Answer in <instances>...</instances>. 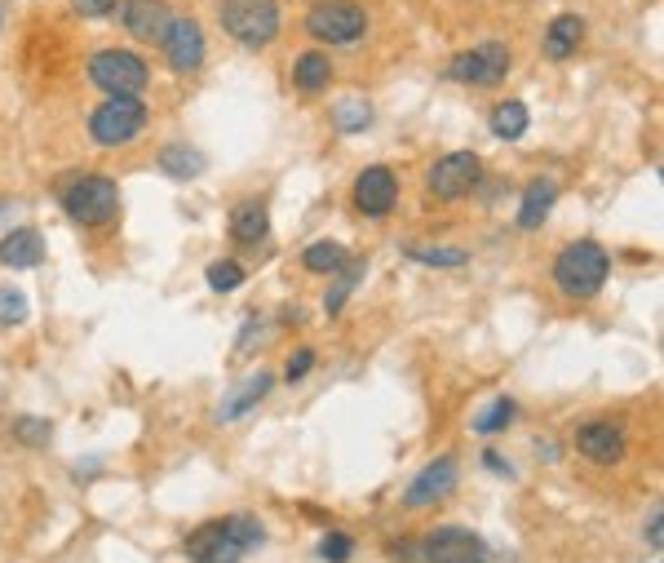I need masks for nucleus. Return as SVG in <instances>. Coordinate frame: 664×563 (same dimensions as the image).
<instances>
[{"instance_id": "1", "label": "nucleus", "mask_w": 664, "mask_h": 563, "mask_svg": "<svg viewBox=\"0 0 664 563\" xmlns=\"http://www.w3.org/2000/svg\"><path fill=\"white\" fill-rule=\"evenodd\" d=\"M607 271H612V258L598 239H576V245H567L554 258V284H558V293H567L576 302L594 297L607 284Z\"/></svg>"}, {"instance_id": "2", "label": "nucleus", "mask_w": 664, "mask_h": 563, "mask_svg": "<svg viewBox=\"0 0 664 563\" xmlns=\"http://www.w3.org/2000/svg\"><path fill=\"white\" fill-rule=\"evenodd\" d=\"M58 200H62L67 218L80 222V226H107L120 213V187L107 174H80V178H71L58 191Z\"/></svg>"}, {"instance_id": "3", "label": "nucleus", "mask_w": 664, "mask_h": 563, "mask_svg": "<svg viewBox=\"0 0 664 563\" xmlns=\"http://www.w3.org/2000/svg\"><path fill=\"white\" fill-rule=\"evenodd\" d=\"M217 19H222L226 36H235L244 49H262L280 36L275 0H217Z\"/></svg>"}, {"instance_id": "4", "label": "nucleus", "mask_w": 664, "mask_h": 563, "mask_svg": "<svg viewBox=\"0 0 664 563\" xmlns=\"http://www.w3.org/2000/svg\"><path fill=\"white\" fill-rule=\"evenodd\" d=\"M90 80L107 94V98H138L142 90H146V80H151V71H146V62L138 58V54H129V49H98L94 58H90Z\"/></svg>"}, {"instance_id": "5", "label": "nucleus", "mask_w": 664, "mask_h": 563, "mask_svg": "<svg viewBox=\"0 0 664 563\" xmlns=\"http://www.w3.org/2000/svg\"><path fill=\"white\" fill-rule=\"evenodd\" d=\"M510 75V49L501 40H483L465 54H456L448 62V80H456V85H474V90H487V85H501V80Z\"/></svg>"}, {"instance_id": "6", "label": "nucleus", "mask_w": 664, "mask_h": 563, "mask_svg": "<svg viewBox=\"0 0 664 563\" xmlns=\"http://www.w3.org/2000/svg\"><path fill=\"white\" fill-rule=\"evenodd\" d=\"M306 32L319 45H355L368 32V14L351 0H323L306 14Z\"/></svg>"}, {"instance_id": "7", "label": "nucleus", "mask_w": 664, "mask_h": 563, "mask_svg": "<svg viewBox=\"0 0 664 563\" xmlns=\"http://www.w3.org/2000/svg\"><path fill=\"white\" fill-rule=\"evenodd\" d=\"M142 125H146V103L142 98H107L90 116V133H94L98 146H124L129 138L142 133Z\"/></svg>"}, {"instance_id": "8", "label": "nucleus", "mask_w": 664, "mask_h": 563, "mask_svg": "<svg viewBox=\"0 0 664 563\" xmlns=\"http://www.w3.org/2000/svg\"><path fill=\"white\" fill-rule=\"evenodd\" d=\"M478 178H483V160L474 151H452L430 169L426 187H430L435 200H461V196H470L478 187Z\"/></svg>"}, {"instance_id": "9", "label": "nucleus", "mask_w": 664, "mask_h": 563, "mask_svg": "<svg viewBox=\"0 0 664 563\" xmlns=\"http://www.w3.org/2000/svg\"><path fill=\"white\" fill-rule=\"evenodd\" d=\"M422 559L426 563H487V541L470 528H435L422 541Z\"/></svg>"}, {"instance_id": "10", "label": "nucleus", "mask_w": 664, "mask_h": 563, "mask_svg": "<svg viewBox=\"0 0 664 563\" xmlns=\"http://www.w3.org/2000/svg\"><path fill=\"white\" fill-rule=\"evenodd\" d=\"M159 45H164V58H169V67L178 75H191L204 67V32L195 19H174Z\"/></svg>"}, {"instance_id": "11", "label": "nucleus", "mask_w": 664, "mask_h": 563, "mask_svg": "<svg viewBox=\"0 0 664 563\" xmlns=\"http://www.w3.org/2000/svg\"><path fill=\"white\" fill-rule=\"evenodd\" d=\"M394 200H399V178H394V169L368 165V169L355 178V209H359L364 218H386V213L394 209Z\"/></svg>"}, {"instance_id": "12", "label": "nucleus", "mask_w": 664, "mask_h": 563, "mask_svg": "<svg viewBox=\"0 0 664 563\" xmlns=\"http://www.w3.org/2000/svg\"><path fill=\"white\" fill-rule=\"evenodd\" d=\"M452 489H456V457H435V461L407 484V497H403V502H407L412 511H426V506L443 502Z\"/></svg>"}, {"instance_id": "13", "label": "nucleus", "mask_w": 664, "mask_h": 563, "mask_svg": "<svg viewBox=\"0 0 664 563\" xmlns=\"http://www.w3.org/2000/svg\"><path fill=\"white\" fill-rule=\"evenodd\" d=\"M576 448L598 466H616L625 457V426L620 422H585L576 431Z\"/></svg>"}, {"instance_id": "14", "label": "nucleus", "mask_w": 664, "mask_h": 563, "mask_svg": "<svg viewBox=\"0 0 664 563\" xmlns=\"http://www.w3.org/2000/svg\"><path fill=\"white\" fill-rule=\"evenodd\" d=\"M120 23L138 40H164L174 19L164 10V0H120Z\"/></svg>"}, {"instance_id": "15", "label": "nucleus", "mask_w": 664, "mask_h": 563, "mask_svg": "<svg viewBox=\"0 0 664 563\" xmlns=\"http://www.w3.org/2000/svg\"><path fill=\"white\" fill-rule=\"evenodd\" d=\"M187 554H191L195 563H239V559H244V550L230 541V532H226L222 519L195 528V532L187 537Z\"/></svg>"}, {"instance_id": "16", "label": "nucleus", "mask_w": 664, "mask_h": 563, "mask_svg": "<svg viewBox=\"0 0 664 563\" xmlns=\"http://www.w3.org/2000/svg\"><path fill=\"white\" fill-rule=\"evenodd\" d=\"M45 262V235L36 226H19L0 239V267L10 271H32Z\"/></svg>"}, {"instance_id": "17", "label": "nucleus", "mask_w": 664, "mask_h": 563, "mask_svg": "<svg viewBox=\"0 0 664 563\" xmlns=\"http://www.w3.org/2000/svg\"><path fill=\"white\" fill-rule=\"evenodd\" d=\"M204 169H209V155L195 151V146H187V142H169V146L159 151V174L174 178V183H191Z\"/></svg>"}, {"instance_id": "18", "label": "nucleus", "mask_w": 664, "mask_h": 563, "mask_svg": "<svg viewBox=\"0 0 664 563\" xmlns=\"http://www.w3.org/2000/svg\"><path fill=\"white\" fill-rule=\"evenodd\" d=\"M580 40H585V19L580 14H558L549 27H545V58L562 62L580 49Z\"/></svg>"}, {"instance_id": "19", "label": "nucleus", "mask_w": 664, "mask_h": 563, "mask_svg": "<svg viewBox=\"0 0 664 563\" xmlns=\"http://www.w3.org/2000/svg\"><path fill=\"white\" fill-rule=\"evenodd\" d=\"M271 386H275V377H271L266 368H262V373H253V377H248V382H244V386H239V390H235V395L226 399V404L217 409V422L226 426V422H235V418H244L248 409H258V404H262V399L271 395Z\"/></svg>"}, {"instance_id": "20", "label": "nucleus", "mask_w": 664, "mask_h": 563, "mask_svg": "<svg viewBox=\"0 0 664 563\" xmlns=\"http://www.w3.org/2000/svg\"><path fill=\"white\" fill-rule=\"evenodd\" d=\"M554 200H558V183H554V178H536V183L523 191V204H519V226H523V231H536V226L549 218Z\"/></svg>"}, {"instance_id": "21", "label": "nucleus", "mask_w": 664, "mask_h": 563, "mask_svg": "<svg viewBox=\"0 0 664 563\" xmlns=\"http://www.w3.org/2000/svg\"><path fill=\"white\" fill-rule=\"evenodd\" d=\"M271 231V218H266V204L262 200H244L235 213H230V235L239 245H262Z\"/></svg>"}, {"instance_id": "22", "label": "nucleus", "mask_w": 664, "mask_h": 563, "mask_svg": "<svg viewBox=\"0 0 664 563\" xmlns=\"http://www.w3.org/2000/svg\"><path fill=\"white\" fill-rule=\"evenodd\" d=\"M328 80H332V62H328V54L310 49V54H301V58L293 62V85H297L301 94H323V90H328Z\"/></svg>"}, {"instance_id": "23", "label": "nucleus", "mask_w": 664, "mask_h": 563, "mask_svg": "<svg viewBox=\"0 0 664 563\" xmlns=\"http://www.w3.org/2000/svg\"><path fill=\"white\" fill-rule=\"evenodd\" d=\"M346 262L351 258H346V249L337 245V239H315V245L301 254V267L315 271V275H337Z\"/></svg>"}, {"instance_id": "24", "label": "nucleus", "mask_w": 664, "mask_h": 563, "mask_svg": "<svg viewBox=\"0 0 664 563\" xmlns=\"http://www.w3.org/2000/svg\"><path fill=\"white\" fill-rule=\"evenodd\" d=\"M491 133H496V138H506V142L523 138V133H527V107H523L519 98L501 103V107L491 112Z\"/></svg>"}, {"instance_id": "25", "label": "nucleus", "mask_w": 664, "mask_h": 563, "mask_svg": "<svg viewBox=\"0 0 664 563\" xmlns=\"http://www.w3.org/2000/svg\"><path fill=\"white\" fill-rule=\"evenodd\" d=\"M514 413H519V409H514V399H506V395H501V399H491V404L474 418V431H478V435H501V431H510Z\"/></svg>"}, {"instance_id": "26", "label": "nucleus", "mask_w": 664, "mask_h": 563, "mask_svg": "<svg viewBox=\"0 0 664 563\" xmlns=\"http://www.w3.org/2000/svg\"><path fill=\"white\" fill-rule=\"evenodd\" d=\"M364 271H368V262H346V267L337 271V280H332V293L323 297V310H328V315H337V310L346 306V297H351V289L364 280Z\"/></svg>"}, {"instance_id": "27", "label": "nucleus", "mask_w": 664, "mask_h": 563, "mask_svg": "<svg viewBox=\"0 0 664 563\" xmlns=\"http://www.w3.org/2000/svg\"><path fill=\"white\" fill-rule=\"evenodd\" d=\"M226 524V532H230V541L239 546V550H258L262 541H266V528H262V519H253V515H230V519H222Z\"/></svg>"}, {"instance_id": "28", "label": "nucleus", "mask_w": 664, "mask_h": 563, "mask_svg": "<svg viewBox=\"0 0 664 563\" xmlns=\"http://www.w3.org/2000/svg\"><path fill=\"white\" fill-rule=\"evenodd\" d=\"M332 125H337L342 133H364L372 125V107L359 103V98H346V103L332 107Z\"/></svg>"}, {"instance_id": "29", "label": "nucleus", "mask_w": 664, "mask_h": 563, "mask_svg": "<svg viewBox=\"0 0 664 563\" xmlns=\"http://www.w3.org/2000/svg\"><path fill=\"white\" fill-rule=\"evenodd\" d=\"M412 262H426V267H465L470 254L465 249H452V245H439V249H422V245H407L403 249Z\"/></svg>"}, {"instance_id": "30", "label": "nucleus", "mask_w": 664, "mask_h": 563, "mask_svg": "<svg viewBox=\"0 0 664 563\" xmlns=\"http://www.w3.org/2000/svg\"><path fill=\"white\" fill-rule=\"evenodd\" d=\"M239 284H244V267H239V262L222 258V262L209 267V289H213V293H235Z\"/></svg>"}, {"instance_id": "31", "label": "nucleus", "mask_w": 664, "mask_h": 563, "mask_svg": "<svg viewBox=\"0 0 664 563\" xmlns=\"http://www.w3.org/2000/svg\"><path fill=\"white\" fill-rule=\"evenodd\" d=\"M14 435H19L23 444H32V448H45V444L54 439V422H49V418H19Z\"/></svg>"}, {"instance_id": "32", "label": "nucleus", "mask_w": 664, "mask_h": 563, "mask_svg": "<svg viewBox=\"0 0 664 563\" xmlns=\"http://www.w3.org/2000/svg\"><path fill=\"white\" fill-rule=\"evenodd\" d=\"M23 319H27V297L19 289H0V325L14 329Z\"/></svg>"}, {"instance_id": "33", "label": "nucleus", "mask_w": 664, "mask_h": 563, "mask_svg": "<svg viewBox=\"0 0 664 563\" xmlns=\"http://www.w3.org/2000/svg\"><path fill=\"white\" fill-rule=\"evenodd\" d=\"M319 559H328V563H346V559H351V537H346V532H328V537L319 541Z\"/></svg>"}, {"instance_id": "34", "label": "nucleus", "mask_w": 664, "mask_h": 563, "mask_svg": "<svg viewBox=\"0 0 664 563\" xmlns=\"http://www.w3.org/2000/svg\"><path fill=\"white\" fill-rule=\"evenodd\" d=\"M71 10L80 19H107V14H116V0H71Z\"/></svg>"}, {"instance_id": "35", "label": "nucleus", "mask_w": 664, "mask_h": 563, "mask_svg": "<svg viewBox=\"0 0 664 563\" xmlns=\"http://www.w3.org/2000/svg\"><path fill=\"white\" fill-rule=\"evenodd\" d=\"M310 368H315V351H310V347H301V351H297V355L288 360V382H297V377H306Z\"/></svg>"}, {"instance_id": "36", "label": "nucleus", "mask_w": 664, "mask_h": 563, "mask_svg": "<svg viewBox=\"0 0 664 563\" xmlns=\"http://www.w3.org/2000/svg\"><path fill=\"white\" fill-rule=\"evenodd\" d=\"M483 466H487L491 474H506V479H514V466H510L501 453H483Z\"/></svg>"}, {"instance_id": "37", "label": "nucleus", "mask_w": 664, "mask_h": 563, "mask_svg": "<svg viewBox=\"0 0 664 563\" xmlns=\"http://www.w3.org/2000/svg\"><path fill=\"white\" fill-rule=\"evenodd\" d=\"M660 524H664V515H660V511H651V524H647V541H651V550H660Z\"/></svg>"}, {"instance_id": "38", "label": "nucleus", "mask_w": 664, "mask_h": 563, "mask_svg": "<svg viewBox=\"0 0 664 563\" xmlns=\"http://www.w3.org/2000/svg\"><path fill=\"white\" fill-rule=\"evenodd\" d=\"M487 563H491V559H487ZM501 563H506V559H501Z\"/></svg>"}]
</instances>
